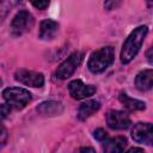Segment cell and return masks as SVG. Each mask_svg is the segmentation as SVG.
<instances>
[{
  "instance_id": "cell-8",
  "label": "cell",
  "mask_w": 153,
  "mask_h": 153,
  "mask_svg": "<svg viewBox=\"0 0 153 153\" xmlns=\"http://www.w3.org/2000/svg\"><path fill=\"white\" fill-rule=\"evenodd\" d=\"M106 123L109 128L114 130H123L131 124V120L129 115L124 111L111 110L106 114Z\"/></svg>"
},
{
  "instance_id": "cell-18",
  "label": "cell",
  "mask_w": 153,
  "mask_h": 153,
  "mask_svg": "<svg viewBox=\"0 0 153 153\" xmlns=\"http://www.w3.org/2000/svg\"><path fill=\"white\" fill-rule=\"evenodd\" d=\"M30 2L32 4L33 7L38 8V10H45L50 2V0H30Z\"/></svg>"
},
{
  "instance_id": "cell-19",
  "label": "cell",
  "mask_w": 153,
  "mask_h": 153,
  "mask_svg": "<svg viewBox=\"0 0 153 153\" xmlns=\"http://www.w3.org/2000/svg\"><path fill=\"white\" fill-rule=\"evenodd\" d=\"M1 117L2 120L7 117V115H10V111H11V106L8 104H1Z\"/></svg>"
},
{
  "instance_id": "cell-12",
  "label": "cell",
  "mask_w": 153,
  "mask_h": 153,
  "mask_svg": "<svg viewBox=\"0 0 153 153\" xmlns=\"http://www.w3.org/2000/svg\"><path fill=\"white\" fill-rule=\"evenodd\" d=\"M135 86L140 91H148L153 87V69H143L135 76Z\"/></svg>"
},
{
  "instance_id": "cell-10",
  "label": "cell",
  "mask_w": 153,
  "mask_h": 153,
  "mask_svg": "<svg viewBox=\"0 0 153 153\" xmlns=\"http://www.w3.org/2000/svg\"><path fill=\"white\" fill-rule=\"evenodd\" d=\"M63 104L57 100H45L37 105L36 111L42 116H59L63 112Z\"/></svg>"
},
{
  "instance_id": "cell-6",
  "label": "cell",
  "mask_w": 153,
  "mask_h": 153,
  "mask_svg": "<svg viewBox=\"0 0 153 153\" xmlns=\"http://www.w3.org/2000/svg\"><path fill=\"white\" fill-rule=\"evenodd\" d=\"M14 79L20 84L30 87H42L44 85V75L42 73L24 68L18 69L14 73Z\"/></svg>"
},
{
  "instance_id": "cell-2",
  "label": "cell",
  "mask_w": 153,
  "mask_h": 153,
  "mask_svg": "<svg viewBox=\"0 0 153 153\" xmlns=\"http://www.w3.org/2000/svg\"><path fill=\"white\" fill-rule=\"evenodd\" d=\"M115 60V50L112 47H103L93 51L88 59L87 67L90 72L98 74L104 72Z\"/></svg>"
},
{
  "instance_id": "cell-17",
  "label": "cell",
  "mask_w": 153,
  "mask_h": 153,
  "mask_svg": "<svg viewBox=\"0 0 153 153\" xmlns=\"http://www.w3.org/2000/svg\"><path fill=\"white\" fill-rule=\"evenodd\" d=\"M121 4H122V0H105L104 8L108 11H112V10L118 8L121 6Z\"/></svg>"
},
{
  "instance_id": "cell-5",
  "label": "cell",
  "mask_w": 153,
  "mask_h": 153,
  "mask_svg": "<svg viewBox=\"0 0 153 153\" xmlns=\"http://www.w3.org/2000/svg\"><path fill=\"white\" fill-rule=\"evenodd\" d=\"M35 24V19L32 14L27 11H19L11 22V33L12 36H22L25 32L30 31Z\"/></svg>"
},
{
  "instance_id": "cell-16",
  "label": "cell",
  "mask_w": 153,
  "mask_h": 153,
  "mask_svg": "<svg viewBox=\"0 0 153 153\" xmlns=\"http://www.w3.org/2000/svg\"><path fill=\"white\" fill-rule=\"evenodd\" d=\"M93 137H94L97 141H100V142H104L106 139H109V137H108V133H106L103 128L96 129V130L93 131Z\"/></svg>"
},
{
  "instance_id": "cell-23",
  "label": "cell",
  "mask_w": 153,
  "mask_h": 153,
  "mask_svg": "<svg viewBox=\"0 0 153 153\" xmlns=\"http://www.w3.org/2000/svg\"><path fill=\"white\" fill-rule=\"evenodd\" d=\"M128 152H143V148H136V147H133V148H129Z\"/></svg>"
},
{
  "instance_id": "cell-20",
  "label": "cell",
  "mask_w": 153,
  "mask_h": 153,
  "mask_svg": "<svg viewBox=\"0 0 153 153\" xmlns=\"http://www.w3.org/2000/svg\"><path fill=\"white\" fill-rule=\"evenodd\" d=\"M146 59H147L148 63L153 66V44L147 49V51H146Z\"/></svg>"
},
{
  "instance_id": "cell-24",
  "label": "cell",
  "mask_w": 153,
  "mask_h": 153,
  "mask_svg": "<svg viewBox=\"0 0 153 153\" xmlns=\"http://www.w3.org/2000/svg\"><path fill=\"white\" fill-rule=\"evenodd\" d=\"M146 1V5H147V7H149V8H153V0H145Z\"/></svg>"
},
{
  "instance_id": "cell-7",
  "label": "cell",
  "mask_w": 153,
  "mask_h": 153,
  "mask_svg": "<svg viewBox=\"0 0 153 153\" xmlns=\"http://www.w3.org/2000/svg\"><path fill=\"white\" fill-rule=\"evenodd\" d=\"M131 137L137 143L153 145V124L139 122L131 129Z\"/></svg>"
},
{
  "instance_id": "cell-13",
  "label": "cell",
  "mask_w": 153,
  "mask_h": 153,
  "mask_svg": "<svg viewBox=\"0 0 153 153\" xmlns=\"http://www.w3.org/2000/svg\"><path fill=\"white\" fill-rule=\"evenodd\" d=\"M127 146V139L124 136H116L106 139L103 143V151L109 153H120L123 152Z\"/></svg>"
},
{
  "instance_id": "cell-22",
  "label": "cell",
  "mask_w": 153,
  "mask_h": 153,
  "mask_svg": "<svg viewBox=\"0 0 153 153\" xmlns=\"http://www.w3.org/2000/svg\"><path fill=\"white\" fill-rule=\"evenodd\" d=\"M80 151H81V152H86V151H88V152H94L96 149H94V148H91V147H81Z\"/></svg>"
},
{
  "instance_id": "cell-14",
  "label": "cell",
  "mask_w": 153,
  "mask_h": 153,
  "mask_svg": "<svg viewBox=\"0 0 153 153\" xmlns=\"http://www.w3.org/2000/svg\"><path fill=\"white\" fill-rule=\"evenodd\" d=\"M100 108V103L98 100H87L82 104H80L79 109H78V118L80 121H85L86 118L91 117L94 112H97Z\"/></svg>"
},
{
  "instance_id": "cell-9",
  "label": "cell",
  "mask_w": 153,
  "mask_h": 153,
  "mask_svg": "<svg viewBox=\"0 0 153 153\" xmlns=\"http://www.w3.org/2000/svg\"><path fill=\"white\" fill-rule=\"evenodd\" d=\"M68 91H69V94L74 99H84V98L93 96L96 93L97 88L93 85H86L80 79H76V80H73L69 82Z\"/></svg>"
},
{
  "instance_id": "cell-11",
  "label": "cell",
  "mask_w": 153,
  "mask_h": 153,
  "mask_svg": "<svg viewBox=\"0 0 153 153\" xmlns=\"http://www.w3.org/2000/svg\"><path fill=\"white\" fill-rule=\"evenodd\" d=\"M59 30V24L53 19H44L39 25V38L43 41H50L55 38Z\"/></svg>"
},
{
  "instance_id": "cell-3",
  "label": "cell",
  "mask_w": 153,
  "mask_h": 153,
  "mask_svg": "<svg viewBox=\"0 0 153 153\" xmlns=\"http://www.w3.org/2000/svg\"><path fill=\"white\" fill-rule=\"evenodd\" d=\"M2 97L6 103L16 110H22L25 108L32 98L29 90L22 87H7L2 91Z\"/></svg>"
},
{
  "instance_id": "cell-1",
  "label": "cell",
  "mask_w": 153,
  "mask_h": 153,
  "mask_svg": "<svg viewBox=\"0 0 153 153\" xmlns=\"http://www.w3.org/2000/svg\"><path fill=\"white\" fill-rule=\"evenodd\" d=\"M147 33H148V27L146 25H140L129 33V36L124 41L122 49H121L120 57H121L122 63L124 65L129 63L137 55Z\"/></svg>"
},
{
  "instance_id": "cell-21",
  "label": "cell",
  "mask_w": 153,
  "mask_h": 153,
  "mask_svg": "<svg viewBox=\"0 0 153 153\" xmlns=\"http://www.w3.org/2000/svg\"><path fill=\"white\" fill-rule=\"evenodd\" d=\"M6 137H7V131H6V128L4 126H1V146L5 145L6 142Z\"/></svg>"
},
{
  "instance_id": "cell-4",
  "label": "cell",
  "mask_w": 153,
  "mask_h": 153,
  "mask_svg": "<svg viewBox=\"0 0 153 153\" xmlns=\"http://www.w3.org/2000/svg\"><path fill=\"white\" fill-rule=\"evenodd\" d=\"M84 60V53L81 51H75L73 54H71L56 69L55 72V76L60 80H65L68 79L69 76L73 75V73L76 71V68L81 65Z\"/></svg>"
},
{
  "instance_id": "cell-15",
  "label": "cell",
  "mask_w": 153,
  "mask_h": 153,
  "mask_svg": "<svg viewBox=\"0 0 153 153\" xmlns=\"http://www.w3.org/2000/svg\"><path fill=\"white\" fill-rule=\"evenodd\" d=\"M118 99L121 102V104L129 111H140V110H145L146 109V103L135 98L129 97L127 93L121 92L118 96Z\"/></svg>"
}]
</instances>
